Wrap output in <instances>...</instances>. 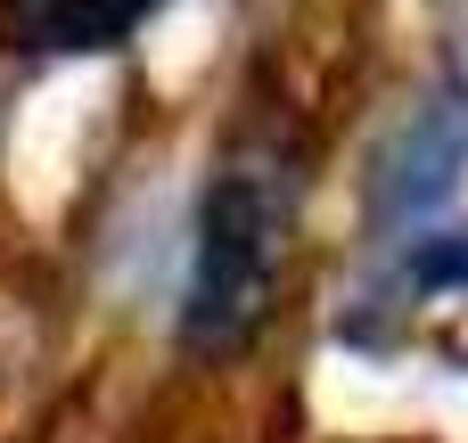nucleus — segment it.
Returning <instances> with one entry per match:
<instances>
[{
	"mask_svg": "<svg viewBox=\"0 0 468 443\" xmlns=\"http://www.w3.org/2000/svg\"><path fill=\"white\" fill-rule=\"evenodd\" d=\"M296 156L271 140H247L214 164L189 247V296H181V345L206 362L247 353L288 288L296 263Z\"/></svg>",
	"mask_w": 468,
	"mask_h": 443,
	"instance_id": "nucleus-1",
	"label": "nucleus"
},
{
	"mask_svg": "<svg viewBox=\"0 0 468 443\" xmlns=\"http://www.w3.org/2000/svg\"><path fill=\"white\" fill-rule=\"evenodd\" d=\"M165 0H41L33 8V41L58 49V58H99V49H123Z\"/></svg>",
	"mask_w": 468,
	"mask_h": 443,
	"instance_id": "nucleus-2",
	"label": "nucleus"
},
{
	"mask_svg": "<svg viewBox=\"0 0 468 443\" xmlns=\"http://www.w3.org/2000/svg\"><path fill=\"white\" fill-rule=\"evenodd\" d=\"M0 8H8V0H0ZM33 8H41V0H33Z\"/></svg>",
	"mask_w": 468,
	"mask_h": 443,
	"instance_id": "nucleus-3",
	"label": "nucleus"
}]
</instances>
